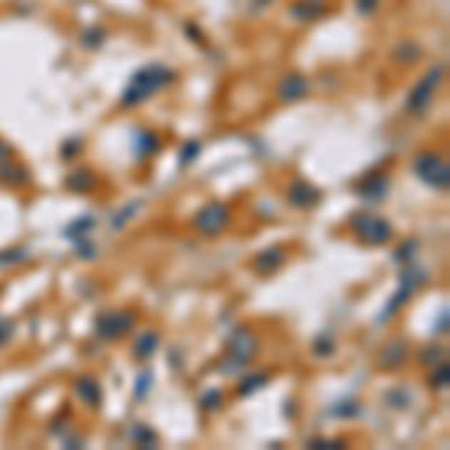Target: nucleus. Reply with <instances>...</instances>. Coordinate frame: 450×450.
<instances>
[{
  "instance_id": "1",
  "label": "nucleus",
  "mask_w": 450,
  "mask_h": 450,
  "mask_svg": "<svg viewBox=\"0 0 450 450\" xmlns=\"http://www.w3.org/2000/svg\"><path fill=\"white\" fill-rule=\"evenodd\" d=\"M174 76L165 69V66H144V69H138L135 76H133V81L126 84V93H123V103L126 106H135V103H141L144 96H150V93H156L163 84H168Z\"/></svg>"
},
{
  "instance_id": "2",
  "label": "nucleus",
  "mask_w": 450,
  "mask_h": 450,
  "mask_svg": "<svg viewBox=\"0 0 450 450\" xmlns=\"http://www.w3.org/2000/svg\"><path fill=\"white\" fill-rule=\"evenodd\" d=\"M414 174L424 183L435 186V190H447V180H450V168H447V159L441 153H417L414 156Z\"/></svg>"
},
{
  "instance_id": "3",
  "label": "nucleus",
  "mask_w": 450,
  "mask_h": 450,
  "mask_svg": "<svg viewBox=\"0 0 450 450\" xmlns=\"http://www.w3.org/2000/svg\"><path fill=\"white\" fill-rule=\"evenodd\" d=\"M354 231H357V237L367 240V243H384V240H390V235H394L390 223L384 216H375V213L354 216Z\"/></svg>"
},
{
  "instance_id": "4",
  "label": "nucleus",
  "mask_w": 450,
  "mask_h": 450,
  "mask_svg": "<svg viewBox=\"0 0 450 450\" xmlns=\"http://www.w3.org/2000/svg\"><path fill=\"white\" fill-rule=\"evenodd\" d=\"M135 324L133 312H103L96 318V333L103 339H121L123 333H129Z\"/></svg>"
},
{
  "instance_id": "5",
  "label": "nucleus",
  "mask_w": 450,
  "mask_h": 450,
  "mask_svg": "<svg viewBox=\"0 0 450 450\" xmlns=\"http://www.w3.org/2000/svg\"><path fill=\"white\" fill-rule=\"evenodd\" d=\"M225 225H228V208L225 205H208V208H201L198 216H195V228L208 237L220 235Z\"/></svg>"
},
{
  "instance_id": "6",
  "label": "nucleus",
  "mask_w": 450,
  "mask_h": 450,
  "mask_svg": "<svg viewBox=\"0 0 450 450\" xmlns=\"http://www.w3.org/2000/svg\"><path fill=\"white\" fill-rule=\"evenodd\" d=\"M255 348H258V339H255V333L252 330H237L235 337L228 339V354L231 360H237V364H246V360H252L255 357Z\"/></svg>"
},
{
  "instance_id": "7",
  "label": "nucleus",
  "mask_w": 450,
  "mask_h": 450,
  "mask_svg": "<svg viewBox=\"0 0 450 450\" xmlns=\"http://www.w3.org/2000/svg\"><path fill=\"white\" fill-rule=\"evenodd\" d=\"M439 78H441V69H435V72H429V76H426V81L417 87V93L411 96V108L414 111L426 108V103H429L432 93H435V84H439Z\"/></svg>"
},
{
  "instance_id": "8",
  "label": "nucleus",
  "mask_w": 450,
  "mask_h": 450,
  "mask_svg": "<svg viewBox=\"0 0 450 450\" xmlns=\"http://www.w3.org/2000/svg\"><path fill=\"white\" fill-rule=\"evenodd\" d=\"M288 198H292L297 208H310L312 201L318 198V193L312 190V186H307V183H303V180H297V183L292 186V193H288Z\"/></svg>"
},
{
  "instance_id": "9",
  "label": "nucleus",
  "mask_w": 450,
  "mask_h": 450,
  "mask_svg": "<svg viewBox=\"0 0 450 450\" xmlns=\"http://www.w3.org/2000/svg\"><path fill=\"white\" fill-rule=\"evenodd\" d=\"M156 345H159V333H156V330H144L141 337H138V342H135V357H138V360L150 357V354L156 352Z\"/></svg>"
},
{
  "instance_id": "10",
  "label": "nucleus",
  "mask_w": 450,
  "mask_h": 450,
  "mask_svg": "<svg viewBox=\"0 0 450 450\" xmlns=\"http://www.w3.org/2000/svg\"><path fill=\"white\" fill-rule=\"evenodd\" d=\"M277 265H282V250H265V252H261V258H255V261H252V267H255V270H261V273L273 270Z\"/></svg>"
},
{
  "instance_id": "11",
  "label": "nucleus",
  "mask_w": 450,
  "mask_h": 450,
  "mask_svg": "<svg viewBox=\"0 0 450 450\" xmlns=\"http://www.w3.org/2000/svg\"><path fill=\"white\" fill-rule=\"evenodd\" d=\"M76 394H78L87 405H96V402H99V387H96V382H93V379H87V375H84V379H78Z\"/></svg>"
},
{
  "instance_id": "12",
  "label": "nucleus",
  "mask_w": 450,
  "mask_h": 450,
  "mask_svg": "<svg viewBox=\"0 0 450 450\" xmlns=\"http://www.w3.org/2000/svg\"><path fill=\"white\" fill-rule=\"evenodd\" d=\"M96 183V174L93 171H81V174H72L69 178V190H91Z\"/></svg>"
},
{
  "instance_id": "13",
  "label": "nucleus",
  "mask_w": 450,
  "mask_h": 450,
  "mask_svg": "<svg viewBox=\"0 0 450 450\" xmlns=\"http://www.w3.org/2000/svg\"><path fill=\"white\" fill-rule=\"evenodd\" d=\"M364 183H367L364 193H369V195H375V198L387 193V178H384V174H375V178H369V180H364Z\"/></svg>"
},
{
  "instance_id": "14",
  "label": "nucleus",
  "mask_w": 450,
  "mask_h": 450,
  "mask_svg": "<svg viewBox=\"0 0 450 450\" xmlns=\"http://www.w3.org/2000/svg\"><path fill=\"white\" fill-rule=\"evenodd\" d=\"M138 156H148V153H156L159 150V141L153 138V133H138Z\"/></svg>"
},
{
  "instance_id": "15",
  "label": "nucleus",
  "mask_w": 450,
  "mask_h": 450,
  "mask_svg": "<svg viewBox=\"0 0 450 450\" xmlns=\"http://www.w3.org/2000/svg\"><path fill=\"white\" fill-rule=\"evenodd\" d=\"M150 384H153V372H141L138 375V384H135V399H141L144 394H148Z\"/></svg>"
},
{
  "instance_id": "16",
  "label": "nucleus",
  "mask_w": 450,
  "mask_h": 450,
  "mask_svg": "<svg viewBox=\"0 0 450 450\" xmlns=\"http://www.w3.org/2000/svg\"><path fill=\"white\" fill-rule=\"evenodd\" d=\"M27 258V250H9V252H0V267L4 265H12V261H24Z\"/></svg>"
},
{
  "instance_id": "17",
  "label": "nucleus",
  "mask_w": 450,
  "mask_h": 450,
  "mask_svg": "<svg viewBox=\"0 0 450 450\" xmlns=\"http://www.w3.org/2000/svg\"><path fill=\"white\" fill-rule=\"evenodd\" d=\"M261 384H267V372H258V379L243 382V384H240V394H250V390H255V387H261Z\"/></svg>"
},
{
  "instance_id": "18",
  "label": "nucleus",
  "mask_w": 450,
  "mask_h": 450,
  "mask_svg": "<svg viewBox=\"0 0 450 450\" xmlns=\"http://www.w3.org/2000/svg\"><path fill=\"white\" fill-rule=\"evenodd\" d=\"M216 405H220V390H208L205 394V399H201V409H216Z\"/></svg>"
},
{
  "instance_id": "19",
  "label": "nucleus",
  "mask_w": 450,
  "mask_h": 450,
  "mask_svg": "<svg viewBox=\"0 0 450 450\" xmlns=\"http://www.w3.org/2000/svg\"><path fill=\"white\" fill-rule=\"evenodd\" d=\"M195 153H198V141H190V144H186V148H183V156H180V163H183V165H190Z\"/></svg>"
},
{
  "instance_id": "20",
  "label": "nucleus",
  "mask_w": 450,
  "mask_h": 450,
  "mask_svg": "<svg viewBox=\"0 0 450 450\" xmlns=\"http://www.w3.org/2000/svg\"><path fill=\"white\" fill-rule=\"evenodd\" d=\"M432 375H435V379H432V387H444V384H447V364H441V369H435Z\"/></svg>"
},
{
  "instance_id": "21",
  "label": "nucleus",
  "mask_w": 450,
  "mask_h": 450,
  "mask_svg": "<svg viewBox=\"0 0 450 450\" xmlns=\"http://www.w3.org/2000/svg\"><path fill=\"white\" fill-rule=\"evenodd\" d=\"M9 337H12V322H6V318H0V345H4Z\"/></svg>"
},
{
  "instance_id": "22",
  "label": "nucleus",
  "mask_w": 450,
  "mask_h": 450,
  "mask_svg": "<svg viewBox=\"0 0 450 450\" xmlns=\"http://www.w3.org/2000/svg\"><path fill=\"white\" fill-rule=\"evenodd\" d=\"M9 156V148H6V144L4 141H0V163H4V159Z\"/></svg>"
}]
</instances>
